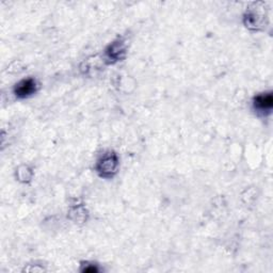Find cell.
Segmentation results:
<instances>
[{
	"instance_id": "obj_2",
	"label": "cell",
	"mask_w": 273,
	"mask_h": 273,
	"mask_svg": "<svg viewBox=\"0 0 273 273\" xmlns=\"http://www.w3.org/2000/svg\"><path fill=\"white\" fill-rule=\"evenodd\" d=\"M273 105V98L271 93H266L258 95L254 99V106L260 112H270Z\"/></svg>"
},
{
	"instance_id": "obj_3",
	"label": "cell",
	"mask_w": 273,
	"mask_h": 273,
	"mask_svg": "<svg viewBox=\"0 0 273 273\" xmlns=\"http://www.w3.org/2000/svg\"><path fill=\"white\" fill-rule=\"evenodd\" d=\"M35 81L33 79H26L20 81L15 88V94L19 97H26L35 91Z\"/></svg>"
},
{
	"instance_id": "obj_4",
	"label": "cell",
	"mask_w": 273,
	"mask_h": 273,
	"mask_svg": "<svg viewBox=\"0 0 273 273\" xmlns=\"http://www.w3.org/2000/svg\"><path fill=\"white\" fill-rule=\"evenodd\" d=\"M107 54L109 56L110 59L113 60H119L122 59L123 55L125 54V48L122 42H114V43L109 47V49L107 50Z\"/></svg>"
},
{
	"instance_id": "obj_1",
	"label": "cell",
	"mask_w": 273,
	"mask_h": 273,
	"mask_svg": "<svg viewBox=\"0 0 273 273\" xmlns=\"http://www.w3.org/2000/svg\"><path fill=\"white\" fill-rule=\"evenodd\" d=\"M118 169V157L113 153L105 155L103 158L98 161L97 171L99 174L104 177L112 176Z\"/></svg>"
}]
</instances>
